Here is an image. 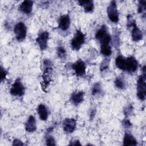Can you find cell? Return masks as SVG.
Wrapping results in <instances>:
<instances>
[{
  "mask_svg": "<svg viewBox=\"0 0 146 146\" xmlns=\"http://www.w3.org/2000/svg\"><path fill=\"white\" fill-rule=\"evenodd\" d=\"M138 67V62L136 59L133 57L130 56L125 59V71L130 73L135 72Z\"/></svg>",
  "mask_w": 146,
  "mask_h": 146,
  "instance_id": "obj_11",
  "label": "cell"
},
{
  "mask_svg": "<svg viewBox=\"0 0 146 146\" xmlns=\"http://www.w3.org/2000/svg\"><path fill=\"white\" fill-rule=\"evenodd\" d=\"M115 86L120 90H123L125 87L124 80L121 77H117L115 80Z\"/></svg>",
  "mask_w": 146,
  "mask_h": 146,
  "instance_id": "obj_22",
  "label": "cell"
},
{
  "mask_svg": "<svg viewBox=\"0 0 146 146\" xmlns=\"http://www.w3.org/2000/svg\"><path fill=\"white\" fill-rule=\"evenodd\" d=\"M115 64L120 70L125 71V58L123 57L121 55H118L115 59Z\"/></svg>",
  "mask_w": 146,
  "mask_h": 146,
  "instance_id": "obj_20",
  "label": "cell"
},
{
  "mask_svg": "<svg viewBox=\"0 0 146 146\" xmlns=\"http://www.w3.org/2000/svg\"><path fill=\"white\" fill-rule=\"evenodd\" d=\"M102 91V88L101 85L99 83H95L92 89V94L93 95H95L99 93H100Z\"/></svg>",
  "mask_w": 146,
  "mask_h": 146,
  "instance_id": "obj_23",
  "label": "cell"
},
{
  "mask_svg": "<svg viewBox=\"0 0 146 146\" xmlns=\"http://www.w3.org/2000/svg\"><path fill=\"white\" fill-rule=\"evenodd\" d=\"M33 1H24L19 6V10L26 14H30L33 9Z\"/></svg>",
  "mask_w": 146,
  "mask_h": 146,
  "instance_id": "obj_15",
  "label": "cell"
},
{
  "mask_svg": "<svg viewBox=\"0 0 146 146\" xmlns=\"http://www.w3.org/2000/svg\"><path fill=\"white\" fill-rule=\"evenodd\" d=\"M25 129L28 132H33L36 129V124L35 117L30 115L25 124Z\"/></svg>",
  "mask_w": 146,
  "mask_h": 146,
  "instance_id": "obj_14",
  "label": "cell"
},
{
  "mask_svg": "<svg viewBox=\"0 0 146 146\" xmlns=\"http://www.w3.org/2000/svg\"><path fill=\"white\" fill-rule=\"evenodd\" d=\"M146 9L145 1H140L138 4V13H143L145 12Z\"/></svg>",
  "mask_w": 146,
  "mask_h": 146,
  "instance_id": "obj_24",
  "label": "cell"
},
{
  "mask_svg": "<svg viewBox=\"0 0 146 146\" xmlns=\"http://www.w3.org/2000/svg\"><path fill=\"white\" fill-rule=\"evenodd\" d=\"M133 111V107L131 105L127 106L124 110V115L126 116H128L129 115L131 114Z\"/></svg>",
  "mask_w": 146,
  "mask_h": 146,
  "instance_id": "obj_27",
  "label": "cell"
},
{
  "mask_svg": "<svg viewBox=\"0 0 146 146\" xmlns=\"http://www.w3.org/2000/svg\"><path fill=\"white\" fill-rule=\"evenodd\" d=\"M48 38L49 34L47 31H43L39 34L36 39V42L41 50H44L47 48Z\"/></svg>",
  "mask_w": 146,
  "mask_h": 146,
  "instance_id": "obj_9",
  "label": "cell"
},
{
  "mask_svg": "<svg viewBox=\"0 0 146 146\" xmlns=\"http://www.w3.org/2000/svg\"><path fill=\"white\" fill-rule=\"evenodd\" d=\"M70 145H80V143H79V140H73V141H71V143L70 144Z\"/></svg>",
  "mask_w": 146,
  "mask_h": 146,
  "instance_id": "obj_33",
  "label": "cell"
},
{
  "mask_svg": "<svg viewBox=\"0 0 146 146\" xmlns=\"http://www.w3.org/2000/svg\"><path fill=\"white\" fill-rule=\"evenodd\" d=\"M46 145H55V140L52 136H48L46 138Z\"/></svg>",
  "mask_w": 146,
  "mask_h": 146,
  "instance_id": "obj_29",
  "label": "cell"
},
{
  "mask_svg": "<svg viewBox=\"0 0 146 146\" xmlns=\"http://www.w3.org/2000/svg\"><path fill=\"white\" fill-rule=\"evenodd\" d=\"M123 125L125 128H129L130 127L132 126L131 123L127 119L124 120V121L123 122Z\"/></svg>",
  "mask_w": 146,
  "mask_h": 146,
  "instance_id": "obj_30",
  "label": "cell"
},
{
  "mask_svg": "<svg viewBox=\"0 0 146 146\" xmlns=\"http://www.w3.org/2000/svg\"><path fill=\"white\" fill-rule=\"evenodd\" d=\"M110 62V60L108 58L104 59L101 63L100 66V71H103L107 68H108L109 66V64Z\"/></svg>",
  "mask_w": 146,
  "mask_h": 146,
  "instance_id": "obj_25",
  "label": "cell"
},
{
  "mask_svg": "<svg viewBox=\"0 0 146 146\" xmlns=\"http://www.w3.org/2000/svg\"><path fill=\"white\" fill-rule=\"evenodd\" d=\"M37 110H38V113L40 120L43 121L46 120L48 118V110L44 104H40L39 105Z\"/></svg>",
  "mask_w": 146,
  "mask_h": 146,
  "instance_id": "obj_17",
  "label": "cell"
},
{
  "mask_svg": "<svg viewBox=\"0 0 146 146\" xmlns=\"http://www.w3.org/2000/svg\"><path fill=\"white\" fill-rule=\"evenodd\" d=\"M52 63L51 62L50 60H48V59H46L44 60V64L46 66V67H50V66L51 65Z\"/></svg>",
  "mask_w": 146,
  "mask_h": 146,
  "instance_id": "obj_32",
  "label": "cell"
},
{
  "mask_svg": "<svg viewBox=\"0 0 146 146\" xmlns=\"http://www.w3.org/2000/svg\"><path fill=\"white\" fill-rule=\"evenodd\" d=\"M143 73L139 77L137 81V95L141 100H144L146 95V84H145V66L143 67Z\"/></svg>",
  "mask_w": 146,
  "mask_h": 146,
  "instance_id": "obj_1",
  "label": "cell"
},
{
  "mask_svg": "<svg viewBox=\"0 0 146 146\" xmlns=\"http://www.w3.org/2000/svg\"><path fill=\"white\" fill-rule=\"evenodd\" d=\"M86 64L82 59H78L72 64V69L77 76L83 77L86 74Z\"/></svg>",
  "mask_w": 146,
  "mask_h": 146,
  "instance_id": "obj_8",
  "label": "cell"
},
{
  "mask_svg": "<svg viewBox=\"0 0 146 146\" xmlns=\"http://www.w3.org/2000/svg\"><path fill=\"white\" fill-rule=\"evenodd\" d=\"M7 71L5 68H3L2 66L1 67V71H0V80L1 82H2L6 76L7 75Z\"/></svg>",
  "mask_w": 146,
  "mask_h": 146,
  "instance_id": "obj_28",
  "label": "cell"
},
{
  "mask_svg": "<svg viewBox=\"0 0 146 146\" xmlns=\"http://www.w3.org/2000/svg\"><path fill=\"white\" fill-rule=\"evenodd\" d=\"M123 144L124 145H136L137 141L131 134L129 133H125L124 136Z\"/></svg>",
  "mask_w": 146,
  "mask_h": 146,
  "instance_id": "obj_18",
  "label": "cell"
},
{
  "mask_svg": "<svg viewBox=\"0 0 146 146\" xmlns=\"http://www.w3.org/2000/svg\"><path fill=\"white\" fill-rule=\"evenodd\" d=\"M57 54L59 58H64L66 55V51L63 47L60 46L57 48Z\"/></svg>",
  "mask_w": 146,
  "mask_h": 146,
  "instance_id": "obj_26",
  "label": "cell"
},
{
  "mask_svg": "<svg viewBox=\"0 0 146 146\" xmlns=\"http://www.w3.org/2000/svg\"><path fill=\"white\" fill-rule=\"evenodd\" d=\"M131 37L132 39L134 42H139L142 40L143 38V34L142 31L135 24L132 27V30L131 32Z\"/></svg>",
  "mask_w": 146,
  "mask_h": 146,
  "instance_id": "obj_16",
  "label": "cell"
},
{
  "mask_svg": "<svg viewBox=\"0 0 146 146\" xmlns=\"http://www.w3.org/2000/svg\"><path fill=\"white\" fill-rule=\"evenodd\" d=\"M14 31L18 41L21 42L25 39L27 34V28L23 22L17 23L14 27Z\"/></svg>",
  "mask_w": 146,
  "mask_h": 146,
  "instance_id": "obj_4",
  "label": "cell"
},
{
  "mask_svg": "<svg viewBox=\"0 0 146 146\" xmlns=\"http://www.w3.org/2000/svg\"><path fill=\"white\" fill-rule=\"evenodd\" d=\"M52 69L51 67H46L43 74L42 75V78L43 81L42 82L41 87L44 92H46V88L49 86L50 83L52 81Z\"/></svg>",
  "mask_w": 146,
  "mask_h": 146,
  "instance_id": "obj_6",
  "label": "cell"
},
{
  "mask_svg": "<svg viewBox=\"0 0 146 146\" xmlns=\"http://www.w3.org/2000/svg\"><path fill=\"white\" fill-rule=\"evenodd\" d=\"M85 42V35L80 31L78 30L74 36L71 41V46L73 50H79Z\"/></svg>",
  "mask_w": 146,
  "mask_h": 146,
  "instance_id": "obj_3",
  "label": "cell"
},
{
  "mask_svg": "<svg viewBox=\"0 0 146 146\" xmlns=\"http://www.w3.org/2000/svg\"><path fill=\"white\" fill-rule=\"evenodd\" d=\"M84 93L83 91H77L74 92L70 98L71 102L75 106H78L81 103L84 99Z\"/></svg>",
  "mask_w": 146,
  "mask_h": 146,
  "instance_id": "obj_13",
  "label": "cell"
},
{
  "mask_svg": "<svg viewBox=\"0 0 146 146\" xmlns=\"http://www.w3.org/2000/svg\"><path fill=\"white\" fill-rule=\"evenodd\" d=\"M76 121L74 119L72 118H66L65 119L62 124L63 131L66 133H72L76 128Z\"/></svg>",
  "mask_w": 146,
  "mask_h": 146,
  "instance_id": "obj_10",
  "label": "cell"
},
{
  "mask_svg": "<svg viewBox=\"0 0 146 146\" xmlns=\"http://www.w3.org/2000/svg\"><path fill=\"white\" fill-rule=\"evenodd\" d=\"M13 144L14 145H23V143L21 140L18 139H15L13 141Z\"/></svg>",
  "mask_w": 146,
  "mask_h": 146,
  "instance_id": "obj_31",
  "label": "cell"
},
{
  "mask_svg": "<svg viewBox=\"0 0 146 146\" xmlns=\"http://www.w3.org/2000/svg\"><path fill=\"white\" fill-rule=\"evenodd\" d=\"M107 13L108 18L113 23H117L119 21V13L117 11L116 2L112 1L107 7Z\"/></svg>",
  "mask_w": 146,
  "mask_h": 146,
  "instance_id": "obj_5",
  "label": "cell"
},
{
  "mask_svg": "<svg viewBox=\"0 0 146 146\" xmlns=\"http://www.w3.org/2000/svg\"><path fill=\"white\" fill-rule=\"evenodd\" d=\"M95 38L100 42L101 44H109L111 40V36L108 34L107 27L105 25H103L97 31L95 34Z\"/></svg>",
  "mask_w": 146,
  "mask_h": 146,
  "instance_id": "obj_2",
  "label": "cell"
},
{
  "mask_svg": "<svg viewBox=\"0 0 146 146\" xmlns=\"http://www.w3.org/2000/svg\"><path fill=\"white\" fill-rule=\"evenodd\" d=\"M78 3L80 6L83 7L84 11L86 13L91 12L94 9V6L92 1H79Z\"/></svg>",
  "mask_w": 146,
  "mask_h": 146,
  "instance_id": "obj_19",
  "label": "cell"
},
{
  "mask_svg": "<svg viewBox=\"0 0 146 146\" xmlns=\"http://www.w3.org/2000/svg\"><path fill=\"white\" fill-rule=\"evenodd\" d=\"M10 94L17 97H21L25 94V88L20 79L18 78L15 80L10 89Z\"/></svg>",
  "mask_w": 146,
  "mask_h": 146,
  "instance_id": "obj_7",
  "label": "cell"
},
{
  "mask_svg": "<svg viewBox=\"0 0 146 146\" xmlns=\"http://www.w3.org/2000/svg\"><path fill=\"white\" fill-rule=\"evenodd\" d=\"M100 52L105 56H109L112 54L111 47L109 44H101L100 46Z\"/></svg>",
  "mask_w": 146,
  "mask_h": 146,
  "instance_id": "obj_21",
  "label": "cell"
},
{
  "mask_svg": "<svg viewBox=\"0 0 146 146\" xmlns=\"http://www.w3.org/2000/svg\"><path fill=\"white\" fill-rule=\"evenodd\" d=\"M70 25V18L68 14L62 15L58 22V27L62 31H66L68 29Z\"/></svg>",
  "mask_w": 146,
  "mask_h": 146,
  "instance_id": "obj_12",
  "label": "cell"
}]
</instances>
